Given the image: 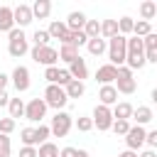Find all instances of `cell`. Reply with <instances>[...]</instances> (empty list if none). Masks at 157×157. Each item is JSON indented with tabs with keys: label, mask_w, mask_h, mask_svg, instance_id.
I'll list each match as a JSON object with an SVG mask.
<instances>
[{
	"label": "cell",
	"mask_w": 157,
	"mask_h": 157,
	"mask_svg": "<svg viewBox=\"0 0 157 157\" xmlns=\"http://www.w3.org/2000/svg\"><path fill=\"white\" fill-rule=\"evenodd\" d=\"M145 64H147V59H145V42L140 39V37H128V59H125V66H130L132 71L137 69H145Z\"/></svg>",
	"instance_id": "1"
},
{
	"label": "cell",
	"mask_w": 157,
	"mask_h": 157,
	"mask_svg": "<svg viewBox=\"0 0 157 157\" xmlns=\"http://www.w3.org/2000/svg\"><path fill=\"white\" fill-rule=\"evenodd\" d=\"M29 49H32V47H29V39H27L25 29L15 27V29L7 34V52H10V56H12V59H20V56H25Z\"/></svg>",
	"instance_id": "2"
},
{
	"label": "cell",
	"mask_w": 157,
	"mask_h": 157,
	"mask_svg": "<svg viewBox=\"0 0 157 157\" xmlns=\"http://www.w3.org/2000/svg\"><path fill=\"white\" fill-rule=\"evenodd\" d=\"M125 59H128V37L118 34V37L108 39V64L125 66Z\"/></svg>",
	"instance_id": "3"
},
{
	"label": "cell",
	"mask_w": 157,
	"mask_h": 157,
	"mask_svg": "<svg viewBox=\"0 0 157 157\" xmlns=\"http://www.w3.org/2000/svg\"><path fill=\"white\" fill-rule=\"evenodd\" d=\"M44 101L49 108H54L56 113L64 110V105L69 103V96H66V88L64 86H54V83H47L44 88Z\"/></svg>",
	"instance_id": "4"
},
{
	"label": "cell",
	"mask_w": 157,
	"mask_h": 157,
	"mask_svg": "<svg viewBox=\"0 0 157 157\" xmlns=\"http://www.w3.org/2000/svg\"><path fill=\"white\" fill-rule=\"evenodd\" d=\"M29 56H32L34 64H42L44 69L56 66V61H59V52H56L52 44H49V47H32V49H29Z\"/></svg>",
	"instance_id": "5"
},
{
	"label": "cell",
	"mask_w": 157,
	"mask_h": 157,
	"mask_svg": "<svg viewBox=\"0 0 157 157\" xmlns=\"http://www.w3.org/2000/svg\"><path fill=\"white\" fill-rule=\"evenodd\" d=\"M49 128H52V135H54V137H66V135L71 132V128H74V118H71L66 110H59V113H54Z\"/></svg>",
	"instance_id": "6"
},
{
	"label": "cell",
	"mask_w": 157,
	"mask_h": 157,
	"mask_svg": "<svg viewBox=\"0 0 157 157\" xmlns=\"http://www.w3.org/2000/svg\"><path fill=\"white\" fill-rule=\"evenodd\" d=\"M115 88H118V93H123V96H132V93H135L137 81L132 78V69H130V66H118V81H115Z\"/></svg>",
	"instance_id": "7"
},
{
	"label": "cell",
	"mask_w": 157,
	"mask_h": 157,
	"mask_svg": "<svg viewBox=\"0 0 157 157\" xmlns=\"http://www.w3.org/2000/svg\"><path fill=\"white\" fill-rule=\"evenodd\" d=\"M91 118H93V128H98L101 132L110 130V128H113V123H115V118H113V108H108V105H101V103L93 108Z\"/></svg>",
	"instance_id": "8"
},
{
	"label": "cell",
	"mask_w": 157,
	"mask_h": 157,
	"mask_svg": "<svg viewBox=\"0 0 157 157\" xmlns=\"http://www.w3.org/2000/svg\"><path fill=\"white\" fill-rule=\"evenodd\" d=\"M47 110H49V105H47V101H44V98H32V101L27 103L25 118H27L29 123H39V125H42V120H44Z\"/></svg>",
	"instance_id": "9"
},
{
	"label": "cell",
	"mask_w": 157,
	"mask_h": 157,
	"mask_svg": "<svg viewBox=\"0 0 157 157\" xmlns=\"http://www.w3.org/2000/svg\"><path fill=\"white\" fill-rule=\"evenodd\" d=\"M10 81H12V86H15L17 93H25V91L32 86V81H29V69L22 66V64H17V66L12 69V74H10Z\"/></svg>",
	"instance_id": "10"
},
{
	"label": "cell",
	"mask_w": 157,
	"mask_h": 157,
	"mask_svg": "<svg viewBox=\"0 0 157 157\" xmlns=\"http://www.w3.org/2000/svg\"><path fill=\"white\" fill-rule=\"evenodd\" d=\"M145 142H147V130H145L142 125H132V128H130V132L125 135V145H128V150L137 152Z\"/></svg>",
	"instance_id": "11"
},
{
	"label": "cell",
	"mask_w": 157,
	"mask_h": 157,
	"mask_svg": "<svg viewBox=\"0 0 157 157\" xmlns=\"http://www.w3.org/2000/svg\"><path fill=\"white\" fill-rule=\"evenodd\" d=\"M96 81H98L101 86H113V83L118 81V66H113V64H101V66L96 69Z\"/></svg>",
	"instance_id": "12"
},
{
	"label": "cell",
	"mask_w": 157,
	"mask_h": 157,
	"mask_svg": "<svg viewBox=\"0 0 157 157\" xmlns=\"http://www.w3.org/2000/svg\"><path fill=\"white\" fill-rule=\"evenodd\" d=\"M32 20H34L32 5H25V2H20V5L15 7V25H17L20 29H25V27H27Z\"/></svg>",
	"instance_id": "13"
},
{
	"label": "cell",
	"mask_w": 157,
	"mask_h": 157,
	"mask_svg": "<svg viewBox=\"0 0 157 157\" xmlns=\"http://www.w3.org/2000/svg\"><path fill=\"white\" fill-rule=\"evenodd\" d=\"M17 25H15V7H7V5H2L0 7V32H12Z\"/></svg>",
	"instance_id": "14"
},
{
	"label": "cell",
	"mask_w": 157,
	"mask_h": 157,
	"mask_svg": "<svg viewBox=\"0 0 157 157\" xmlns=\"http://www.w3.org/2000/svg\"><path fill=\"white\" fill-rule=\"evenodd\" d=\"M86 22H88V17H86L81 10H74V12H69V17H66V27H69V32H83Z\"/></svg>",
	"instance_id": "15"
},
{
	"label": "cell",
	"mask_w": 157,
	"mask_h": 157,
	"mask_svg": "<svg viewBox=\"0 0 157 157\" xmlns=\"http://www.w3.org/2000/svg\"><path fill=\"white\" fill-rule=\"evenodd\" d=\"M98 103L101 105H118V88H115V83L113 86H101V91H98Z\"/></svg>",
	"instance_id": "16"
},
{
	"label": "cell",
	"mask_w": 157,
	"mask_h": 157,
	"mask_svg": "<svg viewBox=\"0 0 157 157\" xmlns=\"http://www.w3.org/2000/svg\"><path fill=\"white\" fill-rule=\"evenodd\" d=\"M69 74H71V78L74 81H86L88 78V66H86V59H76L74 64H69Z\"/></svg>",
	"instance_id": "17"
},
{
	"label": "cell",
	"mask_w": 157,
	"mask_h": 157,
	"mask_svg": "<svg viewBox=\"0 0 157 157\" xmlns=\"http://www.w3.org/2000/svg\"><path fill=\"white\" fill-rule=\"evenodd\" d=\"M47 32H49V37L52 39H64V34L69 32V27H66V20H52L49 22V27H47Z\"/></svg>",
	"instance_id": "18"
},
{
	"label": "cell",
	"mask_w": 157,
	"mask_h": 157,
	"mask_svg": "<svg viewBox=\"0 0 157 157\" xmlns=\"http://www.w3.org/2000/svg\"><path fill=\"white\" fill-rule=\"evenodd\" d=\"M152 118H155V113H152V108H150V105H137V108H135V113H132L135 125H142V128H145Z\"/></svg>",
	"instance_id": "19"
},
{
	"label": "cell",
	"mask_w": 157,
	"mask_h": 157,
	"mask_svg": "<svg viewBox=\"0 0 157 157\" xmlns=\"http://www.w3.org/2000/svg\"><path fill=\"white\" fill-rule=\"evenodd\" d=\"M137 12H140V20H145V22L155 20V17H157V0H145V2H140Z\"/></svg>",
	"instance_id": "20"
},
{
	"label": "cell",
	"mask_w": 157,
	"mask_h": 157,
	"mask_svg": "<svg viewBox=\"0 0 157 157\" xmlns=\"http://www.w3.org/2000/svg\"><path fill=\"white\" fill-rule=\"evenodd\" d=\"M132 113H135V108H132L128 101H120L118 105H113V118H115V120H130Z\"/></svg>",
	"instance_id": "21"
},
{
	"label": "cell",
	"mask_w": 157,
	"mask_h": 157,
	"mask_svg": "<svg viewBox=\"0 0 157 157\" xmlns=\"http://www.w3.org/2000/svg\"><path fill=\"white\" fill-rule=\"evenodd\" d=\"M120 34V29H118V20H103L101 22V37L108 42V39H113V37H118Z\"/></svg>",
	"instance_id": "22"
},
{
	"label": "cell",
	"mask_w": 157,
	"mask_h": 157,
	"mask_svg": "<svg viewBox=\"0 0 157 157\" xmlns=\"http://www.w3.org/2000/svg\"><path fill=\"white\" fill-rule=\"evenodd\" d=\"M61 44H71V47H86L88 44V37L83 34V32H66L64 34V39H61Z\"/></svg>",
	"instance_id": "23"
},
{
	"label": "cell",
	"mask_w": 157,
	"mask_h": 157,
	"mask_svg": "<svg viewBox=\"0 0 157 157\" xmlns=\"http://www.w3.org/2000/svg\"><path fill=\"white\" fill-rule=\"evenodd\" d=\"M86 49H88L91 56H101V54H108V42H105L103 37H98V39H88Z\"/></svg>",
	"instance_id": "24"
},
{
	"label": "cell",
	"mask_w": 157,
	"mask_h": 157,
	"mask_svg": "<svg viewBox=\"0 0 157 157\" xmlns=\"http://www.w3.org/2000/svg\"><path fill=\"white\" fill-rule=\"evenodd\" d=\"M32 12H34V17H39V20H47V17L52 15V2H49V0H34Z\"/></svg>",
	"instance_id": "25"
},
{
	"label": "cell",
	"mask_w": 157,
	"mask_h": 157,
	"mask_svg": "<svg viewBox=\"0 0 157 157\" xmlns=\"http://www.w3.org/2000/svg\"><path fill=\"white\" fill-rule=\"evenodd\" d=\"M7 110H10V118H12V120H15V118H25L27 103H25L22 98H10V105H7Z\"/></svg>",
	"instance_id": "26"
},
{
	"label": "cell",
	"mask_w": 157,
	"mask_h": 157,
	"mask_svg": "<svg viewBox=\"0 0 157 157\" xmlns=\"http://www.w3.org/2000/svg\"><path fill=\"white\" fill-rule=\"evenodd\" d=\"M78 56H81V54H78V49H76V47H71V44H61V49H59V59H61V61L74 64Z\"/></svg>",
	"instance_id": "27"
},
{
	"label": "cell",
	"mask_w": 157,
	"mask_h": 157,
	"mask_svg": "<svg viewBox=\"0 0 157 157\" xmlns=\"http://www.w3.org/2000/svg\"><path fill=\"white\" fill-rule=\"evenodd\" d=\"M20 140H22L25 147H39V145H37V132H34V128H22V130H20Z\"/></svg>",
	"instance_id": "28"
},
{
	"label": "cell",
	"mask_w": 157,
	"mask_h": 157,
	"mask_svg": "<svg viewBox=\"0 0 157 157\" xmlns=\"http://www.w3.org/2000/svg\"><path fill=\"white\" fill-rule=\"evenodd\" d=\"M86 93V83L83 81H71L69 86H66V96H69V101L71 98H81Z\"/></svg>",
	"instance_id": "29"
},
{
	"label": "cell",
	"mask_w": 157,
	"mask_h": 157,
	"mask_svg": "<svg viewBox=\"0 0 157 157\" xmlns=\"http://www.w3.org/2000/svg\"><path fill=\"white\" fill-rule=\"evenodd\" d=\"M83 34H86L88 39H98V37H101V22H98V20H88L86 27H83Z\"/></svg>",
	"instance_id": "30"
},
{
	"label": "cell",
	"mask_w": 157,
	"mask_h": 157,
	"mask_svg": "<svg viewBox=\"0 0 157 157\" xmlns=\"http://www.w3.org/2000/svg\"><path fill=\"white\" fill-rule=\"evenodd\" d=\"M118 29H120V34H123V37H125V34H130V32H135V20H132V17H128V15H125V17H120V20H118Z\"/></svg>",
	"instance_id": "31"
},
{
	"label": "cell",
	"mask_w": 157,
	"mask_h": 157,
	"mask_svg": "<svg viewBox=\"0 0 157 157\" xmlns=\"http://www.w3.org/2000/svg\"><path fill=\"white\" fill-rule=\"evenodd\" d=\"M135 37H140V39H145L147 34H152V25L150 22H145V20H137L135 22V32H132Z\"/></svg>",
	"instance_id": "32"
},
{
	"label": "cell",
	"mask_w": 157,
	"mask_h": 157,
	"mask_svg": "<svg viewBox=\"0 0 157 157\" xmlns=\"http://www.w3.org/2000/svg\"><path fill=\"white\" fill-rule=\"evenodd\" d=\"M74 125H76V130H78V132H91V130H93V118L78 115V118L74 120Z\"/></svg>",
	"instance_id": "33"
},
{
	"label": "cell",
	"mask_w": 157,
	"mask_h": 157,
	"mask_svg": "<svg viewBox=\"0 0 157 157\" xmlns=\"http://www.w3.org/2000/svg\"><path fill=\"white\" fill-rule=\"evenodd\" d=\"M49 32L47 29H37L34 34H32V42H34V47H49Z\"/></svg>",
	"instance_id": "34"
},
{
	"label": "cell",
	"mask_w": 157,
	"mask_h": 157,
	"mask_svg": "<svg viewBox=\"0 0 157 157\" xmlns=\"http://www.w3.org/2000/svg\"><path fill=\"white\" fill-rule=\"evenodd\" d=\"M34 132H37V145H44V142H49V135H52V128L49 125H37L34 128Z\"/></svg>",
	"instance_id": "35"
},
{
	"label": "cell",
	"mask_w": 157,
	"mask_h": 157,
	"mask_svg": "<svg viewBox=\"0 0 157 157\" xmlns=\"http://www.w3.org/2000/svg\"><path fill=\"white\" fill-rule=\"evenodd\" d=\"M37 150H39V157H59V147H56L54 142H44V145H39Z\"/></svg>",
	"instance_id": "36"
},
{
	"label": "cell",
	"mask_w": 157,
	"mask_h": 157,
	"mask_svg": "<svg viewBox=\"0 0 157 157\" xmlns=\"http://www.w3.org/2000/svg\"><path fill=\"white\" fill-rule=\"evenodd\" d=\"M130 128H132V125H130V120H115L110 130H113L115 135H123V137H125V135L130 132Z\"/></svg>",
	"instance_id": "37"
},
{
	"label": "cell",
	"mask_w": 157,
	"mask_h": 157,
	"mask_svg": "<svg viewBox=\"0 0 157 157\" xmlns=\"http://www.w3.org/2000/svg\"><path fill=\"white\" fill-rule=\"evenodd\" d=\"M142 42H145V54H157V32L147 34Z\"/></svg>",
	"instance_id": "38"
},
{
	"label": "cell",
	"mask_w": 157,
	"mask_h": 157,
	"mask_svg": "<svg viewBox=\"0 0 157 157\" xmlns=\"http://www.w3.org/2000/svg\"><path fill=\"white\" fill-rule=\"evenodd\" d=\"M10 152H12L10 135H2V132H0V157H10Z\"/></svg>",
	"instance_id": "39"
},
{
	"label": "cell",
	"mask_w": 157,
	"mask_h": 157,
	"mask_svg": "<svg viewBox=\"0 0 157 157\" xmlns=\"http://www.w3.org/2000/svg\"><path fill=\"white\" fill-rule=\"evenodd\" d=\"M44 78H47V83H59V66H49V69H44Z\"/></svg>",
	"instance_id": "40"
},
{
	"label": "cell",
	"mask_w": 157,
	"mask_h": 157,
	"mask_svg": "<svg viewBox=\"0 0 157 157\" xmlns=\"http://www.w3.org/2000/svg\"><path fill=\"white\" fill-rule=\"evenodd\" d=\"M12 130H15V120H12L10 115L2 118V120H0V132H2V135H10Z\"/></svg>",
	"instance_id": "41"
},
{
	"label": "cell",
	"mask_w": 157,
	"mask_h": 157,
	"mask_svg": "<svg viewBox=\"0 0 157 157\" xmlns=\"http://www.w3.org/2000/svg\"><path fill=\"white\" fill-rule=\"evenodd\" d=\"M71 81H74V78H71L69 69H59V83H56V86H64V88H66V86H69Z\"/></svg>",
	"instance_id": "42"
},
{
	"label": "cell",
	"mask_w": 157,
	"mask_h": 157,
	"mask_svg": "<svg viewBox=\"0 0 157 157\" xmlns=\"http://www.w3.org/2000/svg\"><path fill=\"white\" fill-rule=\"evenodd\" d=\"M145 145H150V150H157V130H147V142Z\"/></svg>",
	"instance_id": "43"
},
{
	"label": "cell",
	"mask_w": 157,
	"mask_h": 157,
	"mask_svg": "<svg viewBox=\"0 0 157 157\" xmlns=\"http://www.w3.org/2000/svg\"><path fill=\"white\" fill-rule=\"evenodd\" d=\"M20 157H39V150H37V147H25V145H22Z\"/></svg>",
	"instance_id": "44"
},
{
	"label": "cell",
	"mask_w": 157,
	"mask_h": 157,
	"mask_svg": "<svg viewBox=\"0 0 157 157\" xmlns=\"http://www.w3.org/2000/svg\"><path fill=\"white\" fill-rule=\"evenodd\" d=\"M76 155H78L76 147H61L59 150V157H76Z\"/></svg>",
	"instance_id": "45"
},
{
	"label": "cell",
	"mask_w": 157,
	"mask_h": 157,
	"mask_svg": "<svg viewBox=\"0 0 157 157\" xmlns=\"http://www.w3.org/2000/svg\"><path fill=\"white\" fill-rule=\"evenodd\" d=\"M7 83H10V76L0 71V91H7Z\"/></svg>",
	"instance_id": "46"
},
{
	"label": "cell",
	"mask_w": 157,
	"mask_h": 157,
	"mask_svg": "<svg viewBox=\"0 0 157 157\" xmlns=\"http://www.w3.org/2000/svg\"><path fill=\"white\" fill-rule=\"evenodd\" d=\"M5 105H10V96H7V91H0V108H5Z\"/></svg>",
	"instance_id": "47"
},
{
	"label": "cell",
	"mask_w": 157,
	"mask_h": 157,
	"mask_svg": "<svg viewBox=\"0 0 157 157\" xmlns=\"http://www.w3.org/2000/svg\"><path fill=\"white\" fill-rule=\"evenodd\" d=\"M118 157H140V155H137V152H132V150H125V152H120Z\"/></svg>",
	"instance_id": "48"
},
{
	"label": "cell",
	"mask_w": 157,
	"mask_h": 157,
	"mask_svg": "<svg viewBox=\"0 0 157 157\" xmlns=\"http://www.w3.org/2000/svg\"><path fill=\"white\" fill-rule=\"evenodd\" d=\"M140 157H157V152L155 150H145V152H140Z\"/></svg>",
	"instance_id": "49"
},
{
	"label": "cell",
	"mask_w": 157,
	"mask_h": 157,
	"mask_svg": "<svg viewBox=\"0 0 157 157\" xmlns=\"http://www.w3.org/2000/svg\"><path fill=\"white\" fill-rule=\"evenodd\" d=\"M150 98H152V103L157 105V88H152V93H150Z\"/></svg>",
	"instance_id": "50"
},
{
	"label": "cell",
	"mask_w": 157,
	"mask_h": 157,
	"mask_svg": "<svg viewBox=\"0 0 157 157\" xmlns=\"http://www.w3.org/2000/svg\"><path fill=\"white\" fill-rule=\"evenodd\" d=\"M76 157H91V155H88L86 150H78V155H76Z\"/></svg>",
	"instance_id": "51"
}]
</instances>
